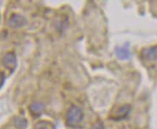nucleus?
Wrapping results in <instances>:
<instances>
[{
	"instance_id": "nucleus-1",
	"label": "nucleus",
	"mask_w": 157,
	"mask_h": 129,
	"mask_svg": "<svg viewBox=\"0 0 157 129\" xmlns=\"http://www.w3.org/2000/svg\"><path fill=\"white\" fill-rule=\"evenodd\" d=\"M84 118L83 111L77 106H72L68 109L66 121L68 126H76L82 122Z\"/></svg>"
},
{
	"instance_id": "nucleus-2",
	"label": "nucleus",
	"mask_w": 157,
	"mask_h": 129,
	"mask_svg": "<svg viewBox=\"0 0 157 129\" xmlns=\"http://www.w3.org/2000/svg\"><path fill=\"white\" fill-rule=\"evenodd\" d=\"M2 64L6 69L13 72L17 66L16 55L13 52H9L5 55L2 58Z\"/></svg>"
},
{
	"instance_id": "nucleus-3",
	"label": "nucleus",
	"mask_w": 157,
	"mask_h": 129,
	"mask_svg": "<svg viewBox=\"0 0 157 129\" xmlns=\"http://www.w3.org/2000/svg\"><path fill=\"white\" fill-rule=\"evenodd\" d=\"M141 58L143 59L152 61L157 60V45L149 48L143 49L141 51Z\"/></svg>"
},
{
	"instance_id": "nucleus-4",
	"label": "nucleus",
	"mask_w": 157,
	"mask_h": 129,
	"mask_svg": "<svg viewBox=\"0 0 157 129\" xmlns=\"http://www.w3.org/2000/svg\"><path fill=\"white\" fill-rule=\"evenodd\" d=\"M27 24L26 18L20 14H13L9 19V25L12 28L17 29Z\"/></svg>"
},
{
	"instance_id": "nucleus-5",
	"label": "nucleus",
	"mask_w": 157,
	"mask_h": 129,
	"mask_svg": "<svg viewBox=\"0 0 157 129\" xmlns=\"http://www.w3.org/2000/svg\"><path fill=\"white\" fill-rule=\"evenodd\" d=\"M115 53L118 57L121 60L128 59L131 56L130 50H129V45L127 43L122 47H117L115 49Z\"/></svg>"
},
{
	"instance_id": "nucleus-6",
	"label": "nucleus",
	"mask_w": 157,
	"mask_h": 129,
	"mask_svg": "<svg viewBox=\"0 0 157 129\" xmlns=\"http://www.w3.org/2000/svg\"><path fill=\"white\" fill-rule=\"evenodd\" d=\"M131 110V107L128 104L124 105V106L121 107L120 108L117 109V113L114 115V118L116 120H120V119L124 118L125 117L127 116L129 112Z\"/></svg>"
},
{
	"instance_id": "nucleus-7",
	"label": "nucleus",
	"mask_w": 157,
	"mask_h": 129,
	"mask_svg": "<svg viewBox=\"0 0 157 129\" xmlns=\"http://www.w3.org/2000/svg\"><path fill=\"white\" fill-rule=\"evenodd\" d=\"M44 105L39 102H33L29 106V110L33 116H39L42 113Z\"/></svg>"
},
{
	"instance_id": "nucleus-8",
	"label": "nucleus",
	"mask_w": 157,
	"mask_h": 129,
	"mask_svg": "<svg viewBox=\"0 0 157 129\" xmlns=\"http://www.w3.org/2000/svg\"><path fill=\"white\" fill-rule=\"evenodd\" d=\"M13 125L17 129H25L28 126V121L23 117H16L13 120Z\"/></svg>"
},
{
	"instance_id": "nucleus-9",
	"label": "nucleus",
	"mask_w": 157,
	"mask_h": 129,
	"mask_svg": "<svg viewBox=\"0 0 157 129\" xmlns=\"http://www.w3.org/2000/svg\"><path fill=\"white\" fill-rule=\"evenodd\" d=\"M92 129H105V128L101 122H97L94 123L93 127H92Z\"/></svg>"
},
{
	"instance_id": "nucleus-10",
	"label": "nucleus",
	"mask_w": 157,
	"mask_h": 129,
	"mask_svg": "<svg viewBox=\"0 0 157 129\" xmlns=\"http://www.w3.org/2000/svg\"><path fill=\"white\" fill-rule=\"evenodd\" d=\"M4 83H5V76L0 72V88L3 85Z\"/></svg>"
}]
</instances>
